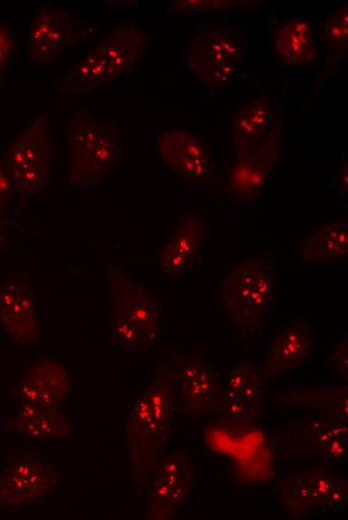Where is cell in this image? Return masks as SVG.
Listing matches in <instances>:
<instances>
[{
	"instance_id": "cell-1",
	"label": "cell",
	"mask_w": 348,
	"mask_h": 520,
	"mask_svg": "<svg viewBox=\"0 0 348 520\" xmlns=\"http://www.w3.org/2000/svg\"><path fill=\"white\" fill-rule=\"evenodd\" d=\"M173 388L167 372L153 378L133 401L126 417L128 461L138 496L151 479L170 436Z\"/></svg>"
},
{
	"instance_id": "cell-2",
	"label": "cell",
	"mask_w": 348,
	"mask_h": 520,
	"mask_svg": "<svg viewBox=\"0 0 348 520\" xmlns=\"http://www.w3.org/2000/svg\"><path fill=\"white\" fill-rule=\"evenodd\" d=\"M104 276L109 291L112 343L125 350L150 353L160 334L159 299L115 264L106 265Z\"/></svg>"
},
{
	"instance_id": "cell-3",
	"label": "cell",
	"mask_w": 348,
	"mask_h": 520,
	"mask_svg": "<svg viewBox=\"0 0 348 520\" xmlns=\"http://www.w3.org/2000/svg\"><path fill=\"white\" fill-rule=\"evenodd\" d=\"M219 298L227 316L241 332H259L277 300V281L270 258L247 257L231 268L220 284Z\"/></svg>"
},
{
	"instance_id": "cell-4",
	"label": "cell",
	"mask_w": 348,
	"mask_h": 520,
	"mask_svg": "<svg viewBox=\"0 0 348 520\" xmlns=\"http://www.w3.org/2000/svg\"><path fill=\"white\" fill-rule=\"evenodd\" d=\"M69 182L78 189L96 187L118 165L121 157L120 134L113 124L103 125L86 109H80L68 122Z\"/></svg>"
},
{
	"instance_id": "cell-5",
	"label": "cell",
	"mask_w": 348,
	"mask_h": 520,
	"mask_svg": "<svg viewBox=\"0 0 348 520\" xmlns=\"http://www.w3.org/2000/svg\"><path fill=\"white\" fill-rule=\"evenodd\" d=\"M246 39L230 27H203L190 40L186 60L197 78L220 89L235 77L245 58Z\"/></svg>"
},
{
	"instance_id": "cell-6",
	"label": "cell",
	"mask_w": 348,
	"mask_h": 520,
	"mask_svg": "<svg viewBox=\"0 0 348 520\" xmlns=\"http://www.w3.org/2000/svg\"><path fill=\"white\" fill-rule=\"evenodd\" d=\"M5 166L14 189L21 194L34 196L47 188L51 145L46 114L19 133L9 147Z\"/></svg>"
},
{
	"instance_id": "cell-7",
	"label": "cell",
	"mask_w": 348,
	"mask_h": 520,
	"mask_svg": "<svg viewBox=\"0 0 348 520\" xmlns=\"http://www.w3.org/2000/svg\"><path fill=\"white\" fill-rule=\"evenodd\" d=\"M58 485L55 466L41 451L27 449L9 456L0 470V509L36 503Z\"/></svg>"
},
{
	"instance_id": "cell-8",
	"label": "cell",
	"mask_w": 348,
	"mask_h": 520,
	"mask_svg": "<svg viewBox=\"0 0 348 520\" xmlns=\"http://www.w3.org/2000/svg\"><path fill=\"white\" fill-rule=\"evenodd\" d=\"M278 488L292 517L338 512L346 507L344 476L329 469L316 467L295 472L279 482Z\"/></svg>"
},
{
	"instance_id": "cell-9",
	"label": "cell",
	"mask_w": 348,
	"mask_h": 520,
	"mask_svg": "<svg viewBox=\"0 0 348 520\" xmlns=\"http://www.w3.org/2000/svg\"><path fill=\"white\" fill-rule=\"evenodd\" d=\"M153 473L147 491L144 518L172 519L192 491V467L185 455L175 450L158 462Z\"/></svg>"
},
{
	"instance_id": "cell-10",
	"label": "cell",
	"mask_w": 348,
	"mask_h": 520,
	"mask_svg": "<svg viewBox=\"0 0 348 520\" xmlns=\"http://www.w3.org/2000/svg\"><path fill=\"white\" fill-rule=\"evenodd\" d=\"M0 326L19 344L31 345L38 341L36 300L27 277H12L0 285Z\"/></svg>"
},
{
	"instance_id": "cell-11",
	"label": "cell",
	"mask_w": 348,
	"mask_h": 520,
	"mask_svg": "<svg viewBox=\"0 0 348 520\" xmlns=\"http://www.w3.org/2000/svg\"><path fill=\"white\" fill-rule=\"evenodd\" d=\"M78 29L69 15L54 7H42L27 37V58L32 66L49 65L64 51Z\"/></svg>"
},
{
	"instance_id": "cell-12",
	"label": "cell",
	"mask_w": 348,
	"mask_h": 520,
	"mask_svg": "<svg viewBox=\"0 0 348 520\" xmlns=\"http://www.w3.org/2000/svg\"><path fill=\"white\" fill-rule=\"evenodd\" d=\"M70 390L67 368L52 359L36 360L15 389L18 403L58 407Z\"/></svg>"
},
{
	"instance_id": "cell-13",
	"label": "cell",
	"mask_w": 348,
	"mask_h": 520,
	"mask_svg": "<svg viewBox=\"0 0 348 520\" xmlns=\"http://www.w3.org/2000/svg\"><path fill=\"white\" fill-rule=\"evenodd\" d=\"M0 421L6 431L24 437L30 443L49 442L71 432L70 421L58 407L18 403L13 414Z\"/></svg>"
},
{
	"instance_id": "cell-14",
	"label": "cell",
	"mask_w": 348,
	"mask_h": 520,
	"mask_svg": "<svg viewBox=\"0 0 348 520\" xmlns=\"http://www.w3.org/2000/svg\"><path fill=\"white\" fill-rule=\"evenodd\" d=\"M277 134L270 132L255 150L237 158L229 174V190L245 202L262 190L277 154Z\"/></svg>"
},
{
	"instance_id": "cell-15",
	"label": "cell",
	"mask_w": 348,
	"mask_h": 520,
	"mask_svg": "<svg viewBox=\"0 0 348 520\" xmlns=\"http://www.w3.org/2000/svg\"><path fill=\"white\" fill-rule=\"evenodd\" d=\"M157 149L161 158L183 176L204 178L211 173L208 147L189 132L171 129L162 133Z\"/></svg>"
},
{
	"instance_id": "cell-16",
	"label": "cell",
	"mask_w": 348,
	"mask_h": 520,
	"mask_svg": "<svg viewBox=\"0 0 348 520\" xmlns=\"http://www.w3.org/2000/svg\"><path fill=\"white\" fill-rule=\"evenodd\" d=\"M146 34L134 24L114 29L94 49L104 61L108 81L129 73L149 48Z\"/></svg>"
},
{
	"instance_id": "cell-17",
	"label": "cell",
	"mask_w": 348,
	"mask_h": 520,
	"mask_svg": "<svg viewBox=\"0 0 348 520\" xmlns=\"http://www.w3.org/2000/svg\"><path fill=\"white\" fill-rule=\"evenodd\" d=\"M180 390L182 404L192 412L210 411L216 391V376L196 360L168 365L166 371Z\"/></svg>"
},
{
	"instance_id": "cell-18",
	"label": "cell",
	"mask_w": 348,
	"mask_h": 520,
	"mask_svg": "<svg viewBox=\"0 0 348 520\" xmlns=\"http://www.w3.org/2000/svg\"><path fill=\"white\" fill-rule=\"evenodd\" d=\"M311 325L303 319H294L280 326L264 368L269 372L291 370L303 365L310 357Z\"/></svg>"
},
{
	"instance_id": "cell-19",
	"label": "cell",
	"mask_w": 348,
	"mask_h": 520,
	"mask_svg": "<svg viewBox=\"0 0 348 520\" xmlns=\"http://www.w3.org/2000/svg\"><path fill=\"white\" fill-rule=\"evenodd\" d=\"M347 254V223L343 220H331L306 235L300 249L299 261L301 266L332 264L343 261Z\"/></svg>"
},
{
	"instance_id": "cell-20",
	"label": "cell",
	"mask_w": 348,
	"mask_h": 520,
	"mask_svg": "<svg viewBox=\"0 0 348 520\" xmlns=\"http://www.w3.org/2000/svg\"><path fill=\"white\" fill-rule=\"evenodd\" d=\"M264 385V377L251 361H240L225 377V401L233 415H256L257 403Z\"/></svg>"
},
{
	"instance_id": "cell-21",
	"label": "cell",
	"mask_w": 348,
	"mask_h": 520,
	"mask_svg": "<svg viewBox=\"0 0 348 520\" xmlns=\"http://www.w3.org/2000/svg\"><path fill=\"white\" fill-rule=\"evenodd\" d=\"M272 126V112L268 100L253 99L244 104L232 121L234 151L242 156L258 148Z\"/></svg>"
},
{
	"instance_id": "cell-22",
	"label": "cell",
	"mask_w": 348,
	"mask_h": 520,
	"mask_svg": "<svg viewBox=\"0 0 348 520\" xmlns=\"http://www.w3.org/2000/svg\"><path fill=\"white\" fill-rule=\"evenodd\" d=\"M278 57L289 65L310 62L316 53V43L310 20L305 16L290 18L277 30L274 39Z\"/></svg>"
},
{
	"instance_id": "cell-23",
	"label": "cell",
	"mask_w": 348,
	"mask_h": 520,
	"mask_svg": "<svg viewBox=\"0 0 348 520\" xmlns=\"http://www.w3.org/2000/svg\"><path fill=\"white\" fill-rule=\"evenodd\" d=\"M106 82H108V78L104 61L93 49L86 57L69 68L59 85V90L62 92H89Z\"/></svg>"
},
{
	"instance_id": "cell-24",
	"label": "cell",
	"mask_w": 348,
	"mask_h": 520,
	"mask_svg": "<svg viewBox=\"0 0 348 520\" xmlns=\"http://www.w3.org/2000/svg\"><path fill=\"white\" fill-rule=\"evenodd\" d=\"M202 243V217L196 212H188L182 217L171 239L165 246L182 255L199 259L197 252Z\"/></svg>"
},
{
	"instance_id": "cell-25",
	"label": "cell",
	"mask_w": 348,
	"mask_h": 520,
	"mask_svg": "<svg viewBox=\"0 0 348 520\" xmlns=\"http://www.w3.org/2000/svg\"><path fill=\"white\" fill-rule=\"evenodd\" d=\"M347 422L325 416L310 418L305 427V437L314 448L323 450L332 440L347 435Z\"/></svg>"
},
{
	"instance_id": "cell-26",
	"label": "cell",
	"mask_w": 348,
	"mask_h": 520,
	"mask_svg": "<svg viewBox=\"0 0 348 520\" xmlns=\"http://www.w3.org/2000/svg\"><path fill=\"white\" fill-rule=\"evenodd\" d=\"M324 35L331 51H345L348 39V9L347 6L337 9L328 17L324 26Z\"/></svg>"
},
{
	"instance_id": "cell-27",
	"label": "cell",
	"mask_w": 348,
	"mask_h": 520,
	"mask_svg": "<svg viewBox=\"0 0 348 520\" xmlns=\"http://www.w3.org/2000/svg\"><path fill=\"white\" fill-rule=\"evenodd\" d=\"M198 258H191L177 253L165 245L158 252V262L160 267L169 275H177L190 270L198 261Z\"/></svg>"
},
{
	"instance_id": "cell-28",
	"label": "cell",
	"mask_w": 348,
	"mask_h": 520,
	"mask_svg": "<svg viewBox=\"0 0 348 520\" xmlns=\"http://www.w3.org/2000/svg\"><path fill=\"white\" fill-rule=\"evenodd\" d=\"M326 369L337 378L347 380L348 375V342L347 337L342 342L332 345V351L326 361Z\"/></svg>"
},
{
	"instance_id": "cell-29",
	"label": "cell",
	"mask_w": 348,
	"mask_h": 520,
	"mask_svg": "<svg viewBox=\"0 0 348 520\" xmlns=\"http://www.w3.org/2000/svg\"><path fill=\"white\" fill-rule=\"evenodd\" d=\"M227 1H199V0H178L174 1L169 8L173 14H190L215 10L225 7Z\"/></svg>"
},
{
	"instance_id": "cell-30",
	"label": "cell",
	"mask_w": 348,
	"mask_h": 520,
	"mask_svg": "<svg viewBox=\"0 0 348 520\" xmlns=\"http://www.w3.org/2000/svg\"><path fill=\"white\" fill-rule=\"evenodd\" d=\"M15 51V36L11 26L0 19V76L10 63Z\"/></svg>"
},
{
	"instance_id": "cell-31",
	"label": "cell",
	"mask_w": 348,
	"mask_h": 520,
	"mask_svg": "<svg viewBox=\"0 0 348 520\" xmlns=\"http://www.w3.org/2000/svg\"><path fill=\"white\" fill-rule=\"evenodd\" d=\"M322 451L329 459L343 463L348 455L347 435L335 438Z\"/></svg>"
},
{
	"instance_id": "cell-32",
	"label": "cell",
	"mask_w": 348,
	"mask_h": 520,
	"mask_svg": "<svg viewBox=\"0 0 348 520\" xmlns=\"http://www.w3.org/2000/svg\"><path fill=\"white\" fill-rule=\"evenodd\" d=\"M14 190L6 166L0 161V210L9 202Z\"/></svg>"
},
{
	"instance_id": "cell-33",
	"label": "cell",
	"mask_w": 348,
	"mask_h": 520,
	"mask_svg": "<svg viewBox=\"0 0 348 520\" xmlns=\"http://www.w3.org/2000/svg\"><path fill=\"white\" fill-rule=\"evenodd\" d=\"M335 400L338 419L347 422V386L336 390Z\"/></svg>"
},
{
	"instance_id": "cell-34",
	"label": "cell",
	"mask_w": 348,
	"mask_h": 520,
	"mask_svg": "<svg viewBox=\"0 0 348 520\" xmlns=\"http://www.w3.org/2000/svg\"><path fill=\"white\" fill-rule=\"evenodd\" d=\"M336 184L338 186V189L346 194L347 191V163L345 162L344 165H342L340 172L338 176L336 177Z\"/></svg>"
},
{
	"instance_id": "cell-35",
	"label": "cell",
	"mask_w": 348,
	"mask_h": 520,
	"mask_svg": "<svg viewBox=\"0 0 348 520\" xmlns=\"http://www.w3.org/2000/svg\"><path fill=\"white\" fill-rule=\"evenodd\" d=\"M0 227H7L12 229H21L22 226L19 222L11 219L0 210Z\"/></svg>"
}]
</instances>
